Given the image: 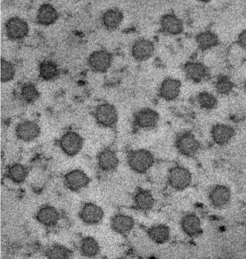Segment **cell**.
Returning <instances> with one entry per match:
<instances>
[{
	"mask_svg": "<svg viewBox=\"0 0 246 259\" xmlns=\"http://www.w3.org/2000/svg\"><path fill=\"white\" fill-rule=\"evenodd\" d=\"M160 24L162 31L171 35H176L182 31V22L173 14H167L161 18Z\"/></svg>",
	"mask_w": 246,
	"mask_h": 259,
	"instance_id": "15",
	"label": "cell"
},
{
	"mask_svg": "<svg viewBox=\"0 0 246 259\" xmlns=\"http://www.w3.org/2000/svg\"><path fill=\"white\" fill-rule=\"evenodd\" d=\"M15 72L14 65L10 62L1 58V81L6 82L13 79Z\"/></svg>",
	"mask_w": 246,
	"mask_h": 259,
	"instance_id": "34",
	"label": "cell"
},
{
	"mask_svg": "<svg viewBox=\"0 0 246 259\" xmlns=\"http://www.w3.org/2000/svg\"><path fill=\"white\" fill-rule=\"evenodd\" d=\"M148 234L150 238L157 243H163L169 238V228L164 225H158L150 228Z\"/></svg>",
	"mask_w": 246,
	"mask_h": 259,
	"instance_id": "27",
	"label": "cell"
},
{
	"mask_svg": "<svg viewBox=\"0 0 246 259\" xmlns=\"http://www.w3.org/2000/svg\"><path fill=\"white\" fill-rule=\"evenodd\" d=\"M175 145L181 154L187 156L195 155L199 148L198 141L189 132L179 134L176 138Z\"/></svg>",
	"mask_w": 246,
	"mask_h": 259,
	"instance_id": "5",
	"label": "cell"
},
{
	"mask_svg": "<svg viewBox=\"0 0 246 259\" xmlns=\"http://www.w3.org/2000/svg\"><path fill=\"white\" fill-rule=\"evenodd\" d=\"M186 76L195 82H199L205 79L208 75L206 66L198 62H188L184 66Z\"/></svg>",
	"mask_w": 246,
	"mask_h": 259,
	"instance_id": "14",
	"label": "cell"
},
{
	"mask_svg": "<svg viewBox=\"0 0 246 259\" xmlns=\"http://www.w3.org/2000/svg\"><path fill=\"white\" fill-rule=\"evenodd\" d=\"M97 160L99 168L106 172L114 170L118 163V159L115 153L108 149L100 152L97 156Z\"/></svg>",
	"mask_w": 246,
	"mask_h": 259,
	"instance_id": "16",
	"label": "cell"
},
{
	"mask_svg": "<svg viewBox=\"0 0 246 259\" xmlns=\"http://www.w3.org/2000/svg\"><path fill=\"white\" fill-rule=\"evenodd\" d=\"M58 17L57 11L53 5L48 3L40 6L36 15L37 22L44 25H48L54 23Z\"/></svg>",
	"mask_w": 246,
	"mask_h": 259,
	"instance_id": "18",
	"label": "cell"
},
{
	"mask_svg": "<svg viewBox=\"0 0 246 259\" xmlns=\"http://www.w3.org/2000/svg\"><path fill=\"white\" fill-rule=\"evenodd\" d=\"M136 206L139 209L147 210L151 209L154 204V199L151 193L145 190L138 191L134 196Z\"/></svg>",
	"mask_w": 246,
	"mask_h": 259,
	"instance_id": "25",
	"label": "cell"
},
{
	"mask_svg": "<svg viewBox=\"0 0 246 259\" xmlns=\"http://www.w3.org/2000/svg\"><path fill=\"white\" fill-rule=\"evenodd\" d=\"M215 87L218 94L226 95L232 91L234 84L229 77L225 75H221L217 78Z\"/></svg>",
	"mask_w": 246,
	"mask_h": 259,
	"instance_id": "31",
	"label": "cell"
},
{
	"mask_svg": "<svg viewBox=\"0 0 246 259\" xmlns=\"http://www.w3.org/2000/svg\"><path fill=\"white\" fill-rule=\"evenodd\" d=\"M119 259H126V258H119Z\"/></svg>",
	"mask_w": 246,
	"mask_h": 259,
	"instance_id": "38",
	"label": "cell"
},
{
	"mask_svg": "<svg viewBox=\"0 0 246 259\" xmlns=\"http://www.w3.org/2000/svg\"><path fill=\"white\" fill-rule=\"evenodd\" d=\"M46 254L48 259H68L70 251L63 245L55 244L47 249Z\"/></svg>",
	"mask_w": 246,
	"mask_h": 259,
	"instance_id": "30",
	"label": "cell"
},
{
	"mask_svg": "<svg viewBox=\"0 0 246 259\" xmlns=\"http://www.w3.org/2000/svg\"><path fill=\"white\" fill-rule=\"evenodd\" d=\"M154 49V45L151 41L141 38L134 43L132 54L136 60L143 61L147 60L152 55Z\"/></svg>",
	"mask_w": 246,
	"mask_h": 259,
	"instance_id": "12",
	"label": "cell"
},
{
	"mask_svg": "<svg viewBox=\"0 0 246 259\" xmlns=\"http://www.w3.org/2000/svg\"><path fill=\"white\" fill-rule=\"evenodd\" d=\"M35 217L37 220L43 225L51 227L56 224L59 215L55 207L50 205H45L37 211Z\"/></svg>",
	"mask_w": 246,
	"mask_h": 259,
	"instance_id": "17",
	"label": "cell"
},
{
	"mask_svg": "<svg viewBox=\"0 0 246 259\" xmlns=\"http://www.w3.org/2000/svg\"><path fill=\"white\" fill-rule=\"evenodd\" d=\"M181 226L184 232L190 236L200 233V221L198 218L193 214L184 216L181 220Z\"/></svg>",
	"mask_w": 246,
	"mask_h": 259,
	"instance_id": "24",
	"label": "cell"
},
{
	"mask_svg": "<svg viewBox=\"0 0 246 259\" xmlns=\"http://www.w3.org/2000/svg\"><path fill=\"white\" fill-rule=\"evenodd\" d=\"M103 214L100 207L91 202L85 203L79 212L80 218L84 222L90 225L98 223L102 220Z\"/></svg>",
	"mask_w": 246,
	"mask_h": 259,
	"instance_id": "11",
	"label": "cell"
},
{
	"mask_svg": "<svg viewBox=\"0 0 246 259\" xmlns=\"http://www.w3.org/2000/svg\"><path fill=\"white\" fill-rule=\"evenodd\" d=\"M231 193L229 189L223 185H217L210 191L209 197L212 203L216 207H222L229 201Z\"/></svg>",
	"mask_w": 246,
	"mask_h": 259,
	"instance_id": "19",
	"label": "cell"
},
{
	"mask_svg": "<svg viewBox=\"0 0 246 259\" xmlns=\"http://www.w3.org/2000/svg\"><path fill=\"white\" fill-rule=\"evenodd\" d=\"M198 47L202 51L211 49L218 43V37L215 33L206 30L198 33L195 37Z\"/></svg>",
	"mask_w": 246,
	"mask_h": 259,
	"instance_id": "22",
	"label": "cell"
},
{
	"mask_svg": "<svg viewBox=\"0 0 246 259\" xmlns=\"http://www.w3.org/2000/svg\"><path fill=\"white\" fill-rule=\"evenodd\" d=\"M7 176L15 183L20 184L28 176V169L22 164L15 163L9 168Z\"/></svg>",
	"mask_w": 246,
	"mask_h": 259,
	"instance_id": "28",
	"label": "cell"
},
{
	"mask_svg": "<svg viewBox=\"0 0 246 259\" xmlns=\"http://www.w3.org/2000/svg\"><path fill=\"white\" fill-rule=\"evenodd\" d=\"M21 96L24 101L31 103L37 99L39 93L33 83H26L21 88Z\"/></svg>",
	"mask_w": 246,
	"mask_h": 259,
	"instance_id": "32",
	"label": "cell"
},
{
	"mask_svg": "<svg viewBox=\"0 0 246 259\" xmlns=\"http://www.w3.org/2000/svg\"><path fill=\"white\" fill-rule=\"evenodd\" d=\"M40 129L35 122L25 120L19 123L15 128L17 137L24 142L35 139L40 134Z\"/></svg>",
	"mask_w": 246,
	"mask_h": 259,
	"instance_id": "8",
	"label": "cell"
},
{
	"mask_svg": "<svg viewBox=\"0 0 246 259\" xmlns=\"http://www.w3.org/2000/svg\"><path fill=\"white\" fill-rule=\"evenodd\" d=\"M112 57L108 51L100 50L92 52L89 56L88 63L90 68L96 72H104L110 67Z\"/></svg>",
	"mask_w": 246,
	"mask_h": 259,
	"instance_id": "6",
	"label": "cell"
},
{
	"mask_svg": "<svg viewBox=\"0 0 246 259\" xmlns=\"http://www.w3.org/2000/svg\"><path fill=\"white\" fill-rule=\"evenodd\" d=\"M80 251L85 256L93 257L98 253L99 246L94 238L91 237H87L81 241Z\"/></svg>",
	"mask_w": 246,
	"mask_h": 259,
	"instance_id": "29",
	"label": "cell"
},
{
	"mask_svg": "<svg viewBox=\"0 0 246 259\" xmlns=\"http://www.w3.org/2000/svg\"><path fill=\"white\" fill-rule=\"evenodd\" d=\"M244 88L246 91V81H245V83H244Z\"/></svg>",
	"mask_w": 246,
	"mask_h": 259,
	"instance_id": "37",
	"label": "cell"
},
{
	"mask_svg": "<svg viewBox=\"0 0 246 259\" xmlns=\"http://www.w3.org/2000/svg\"><path fill=\"white\" fill-rule=\"evenodd\" d=\"M39 73L42 78L50 80L58 75L59 70L55 62L51 60H44L39 65Z\"/></svg>",
	"mask_w": 246,
	"mask_h": 259,
	"instance_id": "26",
	"label": "cell"
},
{
	"mask_svg": "<svg viewBox=\"0 0 246 259\" xmlns=\"http://www.w3.org/2000/svg\"><path fill=\"white\" fill-rule=\"evenodd\" d=\"M90 179L83 171L73 169L64 176V184L69 190L77 191L88 186Z\"/></svg>",
	"mask_w": 246,
	"mask_h": 259,
	"instance_id": "9",
	"label": "cell"
},
{
	"mask_svg": "<svg viewBox=\"0 0 246 259\" xmlns=\"http://www.w3.org/2000/svg\"><path fill=\"white\" fill-rule=\"evenodd\" d=\"M168 181L172 188L176 190H183L188 187L191 181V176L186 168L175 166L169 171Z\"/></svg>",
	"mask_w": 246,
	"mask_h": 259,
	"instance_id": "3",
	"label": "cell"
},
{
	"mask_svg": "<svg viewBox=\"0 0 246 259\" xmlns=\"http://www.w3.org/2000/svg\"><path fill=\"white\" fill-rule=\"evenodd\" d=\"M158 119V114L155 111L150 108H144L135 114L134 123L140 128H149L156 125Z\"/></svg>",
	"mask_w": 246,
	"mask_h": 259,
	"instance_id": "10",
	"label": "cell"
},
{
	"mask_svg": "<svg viewBox=\"0 0 246 259\" xmlns=\"http://www.w3.org/2000/svg\"><path fill=\"white\" fill-rule=\"evenodd\" d=\"M234 134V130L232 127L222 124H217L214 126L211 132L213 140L220 145L228 143Z\"/></svg>",
	"mask_w": 246,
	"mask_h": 259,
	"instance_id": "20",
	"label": "cell"
},
{
	"mask_svg": "<svg viewBox=\"0 0 246 259\" xmlns=\"http://www.w3.org/2000/svg\"><path fill=\"white\" fill-rule=\"evenodd\" d=\"M5 28L7 36L12 39L23 38L29 30L27 23L18 16L9 18L6 23Z\"/></svg>",
	"mask_w": 246,
	"mask_h": 259,
	"instance_id": "7",
	"label": "cell"
},
{
	"mask_svg": "<svg viewBox=\"0 0 246 259\" xmlns=\"http://www.w3.org/2000/svg\"><path fill=\"white\" fill-rule=\"evenodd\" d=\"M123 19L122 13L116 9H110L105 11L102 17L104 26L108 29H114L118 27Z\"/></svg>",
	"mask_w": 246,
	"mask_h": 259,
	"instance_id": "23",
	"label": "cell"
},
{
	"mask_svg": "<svg viewBox=\"0 0 246 259\" xmlns=\"http://www.w3.org/2000/svg\"><path fill=\"white\" fill-rule=\"evenodd\" d=\"M134 221L132 218L125 214H117L111 220V225L115 232L125 234L131 231L134 227Z\"/></svg>",
	"mask_w": 246,
	"mask_h": 259,
	"instance_id": "21",
	"label": "cell"
},
{
	"mask_svg": "<svg viewBox=\"0 0 246 259\" xmlns=\"http://www.w3.org/2000/svg\"><path fill=\"white\" fill-rule=\"evenodd\" d=\"M220 230H221V231H225V228L224 226H223V227H221V228H220Z\"/></svg>",
	"mask_w": 246,
	"mask_h": 259,
	"instance_id": "36",
	"label": "cell"
},
{
	"mask_svg": "<svg viewBox=\"0 0 246 259\" xmlns=\"http://www.w3.org/2000/svg\"><path fill=\"white\" fill-rule=\"evenodd\" d=\"M154 162L152 154L148 150L139 149L131 152L128 156V163L130 167L138 173L147 171Z\"/></svg>",
	"mask_w": 246,
	"mask_h": 259,
	"instance_id": "1",
	"label": "cell"
},
{
	"mask_svg": "<svg viewBox=\"0 0 246 259\" xmlns=\"http://www.w3.org/2000/svg\"><path fill=\"white\" fill-rule=\"evenodd\" d=\"M60 146L68 156H74L81 150L83 145V139L75 132H68L60 138Z\"/></svg>",
	"mask_w": 246,
	"mask_h": 259,
	"instance_id": "4",
	"label": "cell"
},
{
	"mask_svg": "<svg viewBox=\"0 0 246 259\" xmlns=\"http://www.w3.org/2000/svg\"><path fill=\"white\" fill-rule=\"evenodd\" d=\"M237 42L241 48L246 50V29L243 30L239 33Z\"/></svg>",
	"mask_w": 246,
	"mask_h": 259,
	"instance_id": "35",
	"label": "cell"
},
{
	"mask_svg": "<svg viewBox=\"0 0 246 259\" xmlns=\"http://www.w3.org/2000/svg\"><path fill=\"white\" fill-rule=\"evenodd\" d=\"M197 100L199 106L206 109H212L217 104V100L215 96L208 92L199 93L197 96Z\"/></svg>",
	"mask_w": 246,
	"mask_h": 259,
	"instance_id": "33",
	"label": "cell"
},
{
	"mask_svg": "<svg viewBox=\"0 0 246 259\" xmlns=\"http://www.w3.org/2000/svg\"><path fill=\"white\" fill-rule=\"evenodd\" d=\"M94 117L100 125L106 127H111L117 122V110L113 105L109 103L101 104L95 110Z\"/></svg>",
	"mask_w": 246,
	"mask_h": 259,
	"instance_id": "2",
	"label": "cell"
},
{
	"mask_svg": "<svg viewBox=\"0 0 246 259\" xmlns=\"http://www.w3.org/2000/svg\"><path fill=\"white\" fill-rule=\"evenodd\" d=\"M181 82L176 79L168 78L162 81L159 90V96L167 101H172L179 95Z\"/></svg>",
	"mask_w": 246,
	"mask_h": 259,
	"instance_id": "13",
	"label": "cell"
}]
</instances>
